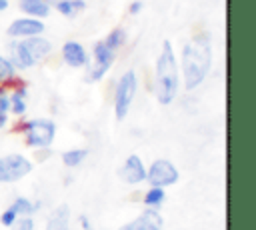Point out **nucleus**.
I'll return each instance as SVG.
<instances>
[{
	"label": "nucleus",
	"mask_w": 256,
	"mask_h": 230,
	"mask_svg": "<svg viewBox=\"0 0 256 230\" xmlns=\"http://www.w3.org/2000/svg\"><path fill=\"white\" fill-rule=\"evenodd\" d=\"M180 82L186 92L196 90L204 84L212 70V38L208 32H196L188 42H184L178 58Z\"/></svg>",
	"instance_id": "f257e3e1"
},
{
	"label": "nucleus",
	"mask_w": 256,
	"mask_h": 230,
	"mask_svg": "<svg viewBox=\"0 0 256 230\" xmlns=\"http://www.w3.org/2000/svg\"><path fill=\"white\" fill-rule=\"evenodd\" d=\"M180 92V68L174 46L164 40L154 62V96L158 104L170 106Z\"/></svg>",
	"instance_id": "f03ea898"
},
{
	"label": "nucleus",
	"mask_w": 256,
	"mask_h": 230,
	"mask_svg": "<svg viewBox=\"0 0 256 230\" xmlns=\"http://www.w3.org/2000/svg\"><path fill=\"white\" fill-rule=\"evenodd\" d=\"M24 136V144L32 150H48L56 140V124L52 118H30L16 126Z\"/></svg>",
	"instance_id": "7ed1b4c3"
},
{
	"label": "nucleus",
	"mask_w": 256,
	"mask_h": 230,
	"mask_svg": "<svg viewBox=\"0 0 256 230\" xmlns=\"http://www.w3.org/2000/svg\"><path fill=\"white\" fill-rule=\"evenodd\" d=\"M136 92H138V74H136V70L130 68V70L122 72V76L114 84L112 110H114V116L118 122H122L128 116L132 102L136 98Z\"/></svg>",
	"instance_id": "20e7f679"
},
{
	"label": "nucleus",
	"mask_w": 256,
	"mask_h": 230,
	"mask_svg": "<svg viewBox=\"0 0 256 230\" xmlns=\"http://www.w3.org/2000/svg\"><path fill=\"white\" fill-rule=\"evenodd\" d=\"M116 62V52L110 50L104 40H98L92 44V52H90V60L86 66V82H100L110 68Z\"/></svg>",
	"instance_id": "39448f33"
},
{
	"label": "nucleus",
	"mask_w": 256,
	"mask_h": 230,
	"mask_svg": "<svg viewBox=\"0 0 256 230\" xmlns=\"http://www.w3.org/2000/svg\"><path fill=\"white\" fill-rule=\"evenodd\" d=\"M34 168V162L24 154L0 156V184H14L26 178Z\"/></svg>",
	"instance_id": "423d86ee"
},
{
	"label": "nucleus",
	"mask_w": 256,
	"mask_h": 230,
	"mask_svg": "<svg viewBox=\"0 0 256 230\" xmlns=\"http://www.w3.org/2000/svg\"><path fill=\"white\" fill-rule=\"evenodd\" d=\"M178 178H180L178 168L166 158H158L146 168V182L150 186L168 188V186H174L178 182Z\"/></svg>",
	"instance_id": "0eeeda50"
},
{
	"label": "nucleus",
	"mask_w": 256,
	"mask_h": 230,
	"mask_svg": "<svg viewBox=\"0 0 256 230\" xmlns=\"http://www.w3.org/2000/svg\"><path fill=\"white\" fill-rule=\"evenodd\" d=\"M44 30H46L44 20L30 18V16H20V18H14L8 24L6 34H8L10 40H24V38H32V36H42Z\"/></svg>",
	"instance_id": "6e6552de"
},
{
	"label": "nucleus",
	"mask_w": 256,
	"mask_h": 230,
	"mask_svg": "<svg viewBox=\"0 0 256 230\" xmlns=\"http://www.w3.org/2000/svg\"><path fill=\"white\" fill-rule=\"evenodd\" d=\"M60 58L68 68H86L88 60H90V52L86 50V46L78 40H66L60 48Z\"/></svg>",
	"instance_id": "1a4fd4ad"
},
{
	"label": "nucleus",
	"mask_w": 256,
	"mask_h": 230,
	"mask_svg": "<svg viewBox=\"0 0 256 230\" xmlns=\"http://www.w3.org/2000/svg\"><path fill=\"white\" fill-rule=\"evenodd\" d=\"M118 176L128 186H138L146 180V166L138 154H130L124 158L122 166L118 168Z\"/></svg>",
	"instance_id": "9d476101"
},
{
	"label": "nucleus",
	"mask_w": 256,
	"mask_h": 230,
	"mask_svg": "<svg viewBox=\"0 0 256 230\" xmlns=\"http://www.w3.org/2000/svg\"><path fill=\"white\" fill-rule=\"evenodd\" d=\"M6 56L12 62V66L16 68V72H26L36 66V60L28 52L24 40H10L6 46Z\"/></svg>",
	"instance_id": "9b49d317"
},
{
	"label": "nucleus",
	"mask_w": 256,
	"mask_h": 230,
	"mask_svg": "<svg viewBox=\"0 0 256 230\" xmlns=\"http://www.w3.org/2000/svg\"><path fill=\"white\" fill-rule=\"evenodd\" d=\"M164 228V218L158 210L144 208L134 220L122 224L118 230H162Z\"/></svg>",
	"instance_id": "f8f14e48"
},
{
	"label": "nucleus",
	"mask_w": 256,
	"mask_h": 230,
	"mask_svg": "<svg viewBox=\"0 0 256 230\" xmlns=\"http://www.w3.org/2000/svg\"><path fill=\"white\" fill-rule=\"evenodd\" d=\"M28 110V88L22 82H14L10 88V114L22 118Z\"/></svg>",
	"instance_id": "ddd939ff"
},
{
	"label": "nucleus",
	"mask_w": 256,
	"mask_h": 230,
	"mask_svg": "<svg viewBox=\"0 0 256 230\" xmlns=\"http://www.w3.org/2000/svg\"><path fill=\"white\" fill-rule=\"evenodd\" d=\"M16 4L24 16L38 18V20L48 18V14L52 12V4L48 0H18Z\"/></svg>",
	"instance_id": "4468645a"
},
{
	"label": "nucleus",
	"mask_w": 256,
	"mask_h": 230,
	"mask_svg": "<svg viewBox=\"0 0 256 230\" xmlns=\"http://www.w3.org/2000/svg\"><path fill=\"white\" fill-rule=\"evenodd\" d=\"M24 44L28 48V52L32 54V58L36 60V64H40L44 58H48L52 54V42L44 36H32V38H24Z\"/></svg>",
	"instance_id": "2eb2a0df"
},
{
	"label": "nucleus",
	"mask_w": 256,
	"mask_h": 230,
	"mask_svg": "<svg viewBox=\"0 0 256 230\" xmlns=\"http://www.w3.org/2000/svg\"><path fill=\"white\" fill-rule=\"evenodd\" d=\"M46 230H70V208L66 204H60L52 210L46 222Z\"/></svg>",
	"instance_id": "dca6fc26"
},
{
	"label": "nucleus",
	"mask_w": 256,
	"mask_h": 230,
	"mask_svg": "<svg viewBox=\"0 0 256 230\" xmlns=\"http://www.w3.org/2000/svg\"><path fill=\"white\" fill-rule=\"evenodd\" d=\"M52 8L64 18H76L82 10H86V0H54Z\"/></svg>",
	"instance_id": "f3484780"
},
{
	"label": "nucleus",
	"mask_w": 256,
	"mask_h": 230,
	"mask_svg": "<svg viewBox=\"0 0 256 230\" xmlns=\"http://www.w3.org/2000/svg\"><path fill=\"white\" fill-rule=\"evenodd\" d=\"M164 200H166V188H158V186H150L142 196L144 208H152V210H160Z\"/></svg>",
	"instance_id": "a211bd4d"
},
{
	"label": "nucleus",
	"mask_w": 256,
	"mask_h": 230,
	"mask_svg": "<svg viewBox=\"0 0 256 230\" xmlns=\"http://www.w3.org/2000/svg\"><path fill=\"white\" fill-rule=\"evenodd\" d=\"M10 206L16 210L18 216H34V214L42 208V202H40V200L32 202V200L26 198V196H16V200H14Z\"/></svg>",
	"instance_id": "6ab92c4d"
},
{
	"label": "nucleus",
	"mask_w": 256,
	"mask_h": 230,
	"mask_svg": "<svg viewBox=\"0 0 256 230\" xmlns=\"http://www.w3.org/2000/svg\"><path fill=\"white\" fill-rule=\"evenodd\" d=\"M86 158H88L86 148H70V150L62 152V164L66 168H78L80 164H84Z\"/></svg>",
	"instance_id": "aec40b11"
},
{
	"label": "nucleus",
	"mask_w": 256,
	"mask_h": 230,
	"mask_svg": "<svg viewBox=\"0 0 256 230\" xmlns=\"http://www.w3.org/2000/svg\"><path fill=\"white\" fill-rule=\"evenodd\" d=\"M126 40H128V34H126V30L122 28V26H116V28H112L108 34H106V38H104V44L110 48V50H114V52H118L124 44H126Z\"/></svg>",
	"instance_id": "412c9836"
},
{
	"label": "nucleus",
	"mask_w": 256,
	"mask_h": 230,
	"mask_svg": "<svg viewBox=\"0 0 256 230\" xmlns=\"http://www.w3.org/2000/svg\"><path fill=\"white\" fill-rule=\"evenodd\" d=\"M16 80H18L16 68L8 60V56L0 54V86H12Z\"/></svg>",
	"instance_id": "4be33fe9"
},
{
	"label": "nucleus",
	"mask_w": 256,
	"mask_h": 230,
	"mask_svg": "<svg viewBox=\"0 0 256 230\" xmlns=\"http://www.w3.org/2000/svg\"><path fill=\"white\" fill-rule=\"evenodd\" d=\"M36 224H34V218L32 216H18V220L10 226V230H34Z\"/></svg>",
	"instance_id": "5701e85b"
},
{
	"label": "nucleus",
	"mask_w": 256,
	"mask_h": 230,
	"mask_svg": "<svg viewBox=\"0 0 256 230\" xmlns=\"http://www.w3.org/2000/svg\"><path fill=\"white\" fill-rule=\"evenodd\" d=\"M16 220H18V214H16V210H14L12 206H8V208L0 214V224H2V226H6V228H10Z\"/></svg>",
	"instance_id": "b1692460"
},
{
	"label": "nucleus",
	"mask_w": 256,
	"mask_h": 230,
	"mask_svg": "<svg viewBox=\"0 0 256 230\" xmlns=\"http://www.w3.org/2000/svg\"><path fill=\"white\" fill-rule=\"evenodd\" d=\"M0 112L10 114V88L8 86H0Z\"/></svg>",
	"instance_id": "393cba45"
},
{
	"label": "nucleus",
	"mask_w": 256,
	"mask_h": 230,
	"mask_svg": "<svg viewBox=\"0 0 256 230\" xmlns=\"http://www.w3.org/2000/svg\"><path fill=\"white\" fill-rule=\"evenodd\" d=\"M142 10H144V2L142 0H132L130 6H128V14L130 16H138Z\"/></svg>",
	"instance_id": "a878e982"
},
{
	"label": "nucleus",
	"mask_w": 256,
	"mask_h": 230,
	"mask_svg": "<svg viewBox=\"0 0 256 230\" xmlns=\"http://www.w3.org/2000/svg\"><path fill=\"white\" fill-rule=\"evenodd\" d=\"M78 222H80V228H82V230H92V224H90V218H88L86 214H80V218H78Z\"/></svg>",
	"instance_id": "bb28decb"
},
{
	"label": "nucleus",
	"mask_w": 256,
	"mask_h": 230,
	"mask_svg": "<svg viewBox=\"0 0 256 230\" xmlns=\"http://www.w3.org/2000/svg\"><path fill=\"white\" fill-rule=\"evenodd\" d=\"M10 124V114L8 112H0V130H4Z\"/></svg>",
	"instance_id": "cd10ccee"
},
{
	"label": "nucleus",
	"mask_w": 256,
	"mask_h": 230,
	"mask_svg": "<svg viewBox=\"0 0 256 230\" xmlns=\"http://www.w3.org/2000/svg\"><path fill=\"white\" fill-rule=\"evenodd\" d=\"M10 8V0H0V12H6Z\"/></svg>",
	"instance_id": "c85d7f7f"
}]
</instances>
